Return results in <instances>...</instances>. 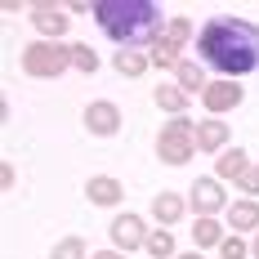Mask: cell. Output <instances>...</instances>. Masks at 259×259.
Returning <instances> with one entry per match:
<instances>
[{"mask_svg": "<svg viewBox=\"0 0 259 259\" xmlns=\"http://www.w3.org/2000/svg\"><path fill=\"white\" fill-rule=\"evenodd\" d=\"M165 40H170V45H192V18H183V14H175V18H170V23H165Z\"/></svg>", "mask_w": 259, "mask_h": 259, "instance_id": "22", "label": "cell"}, {"mask_svg": "<svg viewBox=\"0 0 259 259\" xmlns=\"http://www.w3.org/2000/svg\"><path fill=\"white\" fill-rule=\"evenodd\" d=\"M175 80H179L188 94H206L210 90V76H206V63H192V58H183L179 67H175Z\"/></svg>", "mask_w": 259, "mask_h": 259, "instance_id": "17", "label": "cell"}, {"mask_svg": "<svg viewBox=\"0 0 259 259\" xmlns=\"http://www.w3.org/2000/svg\"><path fill=\"white\" fill-rule=\"evenodd\" d=\"M152 103L161 107V112H170V116H188V103H192V94L183 90L179 80H161L152 90Z\"/></svg>", "mask_w": 259, "mask_h": 259, "instance_id": "14", "label": "cell"}, {"mask_svg": "<svg viewBox=\"0 0 259 259\" xmlns=\"http://www.w3.org/2000/svg\"><path fill=\"white\" fill-rule=\"evenodd\" d=\"M148 259H175L179 255V246H175V233L170 228H152V237H148Z\"/></svg>", "mask_w": 259, "mask_h": 259, "instance_id": "19", "label": "cell"}, {"mask_svg": "<svg viewBox=\"0 0 259 259\" xmlns=\"http://www.w3.org/2000/svg\"><path fill=\"white\" fill-rule=\"evenodd\" d=\"M250 170H255V165H250V156L241 152V148H228L224 156H214V179L219 183H241Z\"/></svg>", "mask_w": 259, "mask_h": 259, "instance_id": "15", "label": "cell"}, {"mask_svg": "<svg viewBox=\"0 0 259 259\" xmlns=\"http://www.w3.org/2000/svg\"><path fill=\"white\" fill-rule=\"evenodd\" d=\"M50 259H94V250L85 246V237H63V241H54Z\"/></svg>", "mask_w": 259, "mask_h": 259, "instance_id": "21", "label": "cell"}, {"mask_svg": "<svg viewBox=\"0 0 259 259\" xmlns=\"http://www.w3.org/2000/svg\"><path fill=\"white\" fill-rule=\"evenodd\" d=\"M183 214H188V197L170 192V188H161V192L152 197V219H156V228H170V224H179Z\"/></svg>", "mask_w": 259, "mask_h": 259, "instance_id": "12", "label": "cell"}, {"mask_svg": "<svg viewBox=\"0 0 259 259\" xmlns=\"http://www.w3.org/2000/svg\"><path fill=\"white\" fill-rule=\"evenodd\" d=\"M241 99H246V85L241 80H210V90L201 94L210 116H228L233 107H241Z\"/></svg>", "mask_w": 259, "mask_h": 259, "instance_id": "8", "label": "cell"}, {"mask_svg": "<svg viewBox=\"0 0 259 259\" xmlns=\"http://www.w3.org/2000/svg\"><path fill=\"white\" fill-rule=\"evenodd\" d=\"M228 143H233V130H228L224 116H206V121H197V152L224 156V152H228Z\"/></svg>", "mask_w": 259, "mask_h": 259, "instance_id": "10", "label": "cell"}, {"mask_svg": "<svg viewBox=\"0 0 259 259\" xmlns=\"http://www.w3.org/2000/svg\"><path fill=\"white\" fill-rule=\"evenodd\" d=\"M31 27L40 31V40H63L67 36V27H72V14L67 9H58V5H31Z\"/></svg>", "mask_w": 259, "mask_h": 259, "instance_id": "9", "label": "cell"}, {"mask_svg": "<svg viewBox=\"0 0 259 259\" xmlns=\"http://www.w3.org/2000/svg\"><path fill=\"white\" fill-rule=\"evenodd\" d=\"M94 259H125L121 250H94Z\"/></svg>", "mask_w": 259, "mask_h": 259, "instance_id": "26", "label": "cell"}, {"mask_svg": "<svg viewBox=\"0 0 259 259\" xmlns=\"http://www.w3.org/2000/svg\"><path fill=\"white\" fill-rule=\"evenodd\" d=\"M156 156L165 165H188L197 156V121L192 116H165L156 130Z\"/></svg>", "mask_w": 259, "mask_h": 259, "instance_id": "3", "label": "cell"}, {"mask_svg": "<svg viewBox=\"0 0 259 259\" xmlns=\"http://www.w3.org/2000/svg\"><path fill=\"white\" fill-rule=\"evenodd\" d=\"M192 192H188V210L197 214V219H219V214H228V192H224V183L214 179V175H201L197 183H188Z\"/></svg>", "mask_w": 259, "mask_h": 259, "instance_id": "5", "label": "cell"}, {"mask_svg": "<svg viewBox=\"0 0 259 259\" xmlns=\"http://www.w3.org/2000/svg\"><path fill=\"white\" fill-rule=\"evenodd\" d=\"M112 67L121 72V76L139 80L148 67H152V58H148V50H116V58H112Z\"/></svg>", "mask_w": 259, "mask_h": 259, "instance_id": "18", "label": "cell"}, {"mask_svg": "<svg viewBox=\"0 0 259 259\" xmlns=\"http://www.w3.org/2000/svg\"><path fill=\"white\" fill-rule=\"evenodd\" d=\"M250 259H259V233H255V241H250Z\"/></svg>", "mask_w": 259, "mask_h": 259, "instance_id": "28", "label": "cell"}, {"mask_svg": "<svg viewBox=\"0 0 259 259\" xmlns=\"http://www.w3.org/2000/svg\"><path fill=\"white\" fill-rule=\"evenodd\" d=\"M175 259H201V250H179Z\"/></svg>", "mask_w": 259, "mask_h": 259, "instance_id": "27", "label": "cell"}, {"mask_svg": "<svg viewBox=\"0 0 259 259\" xmlns=\"http://www.w3.org/2000/svg\"><path fill=\"white\" fill-rule=\"evenodd\" d=\"M85 130L94 134V139H112V134H121V125H125V116H121V107L112 103V99H94V103L85 107Z\"/></svg>", "mask_w": 259, "mask_h": 259, "instance_id": "7", "label": "cell"}, {"mask_svg": "<svg viewBox=\"0 0 259 259\" xmlns=\"http://www.w3.org/2000/svg\"><path fill=\"white\" fill-rule=\"evenodd\" d=\"M72 67H76L80 76H94L99 72V54L90 50V45H72Z\"/></svg>", "mask_w": 259, "mask_h": 259, "instance_id": "23", "label": "cell"}, {"mask_svg": "<svg viewBox=\"0 0 259 259\" xmlns=\"http://www.w3.org/2000/svg\"><path fill=\"white\" fill-rule=\"evenodd\" d=\"M94 23L121 50H152L170 18H161V5L152 0H94Z\"/></svg>", "mask_w": 259, "mask_h": 259, "instance_id": "2", "label": "cell"}, {"mask_svg": "<svg viewBox=\"0 0 259 259\" xmlns=\"http://www.w3.org/2000/svg\"><path fill=\"white\" fill-rule=\"evenodd\" d=\"M107 237H112V250L130 255V250H143V246H148L152 228L143 224V214L125 210V214H112V224H107Z\"/></svg>", "mask_w": 259, "mask_h": 259, "instance_id": "6", "label": "cell"}, {"mask_svg": "<svg viewBox=\"0 0 259 259\" xmlns=\"http://www.w3.org/2000/svg\"><path fill=\"white\" fill-rule=\"evenodd\" d=\"M237 188H241V192H246L250 201H259V165H255V170H250V175H246L241 183H237Z\"/></svg>", "mask_w": 259, "mask_h": 259, "instance_id": "25", "label": "cell"}, {"mask_svg": "<svg viewBox=\"0 0 259 259\" xmlns=\"http://www.w3.org/2000/svg\"><path fill=\"white\" fill-rule=\"evenodd\" d=\"M224 224H228L237 237H246V233L255 237V233H259V201H250V197L233 201V206H228V214H224Z\"/></svg>", "mask_w": 259, "mask_h": 259, "instance_id": "13", "label": "cell"}, {"mask_svg": "<svg viewBox=\"0 0 259 259\" xmlns=\"http://www.w3.org/2000/svg\"><path fill=\"white\" fill-rule=\"evenodd\" d=\"M246 255H250V246H246L237 233L224 237V246H219V259H246Z\"/></svg>", "mask_w": 259, "mask_h": 259, "instance_id": "24", "label": "cell"}, {"mask_svg": "<svg viewBox=\"0 0 259 259\" xmlns=\"http://www.w3.org/2000/svg\"><path fill=\"white\" fill-rule=\"evenodd\" d=\"M85 197H90V206H121L125 201V183L116 179V175H90V183H85Z\"/></svg>", "mask_w": 259, "mask_h": 259, "instance_id": "11", "label": "cell"}, {"mask_svg": "<svg viewBox=\"0 0 259 259\" xmlns=\"http://www.w3.org/2000/svg\"><path fill=\"white\" fill-rule=\"evenodd\" d=\"M148 58H152V67H161V72H175V67H179V63H183L179 45H170L165 36H161V40H156L152 50H148Z\"/></svg>", "mask_w": 259, "mask_h": 259, "instance_id": "20", "label": "cell"}, {"mask_svg": "<svg viewBox=\"0 0 259 259\" xmlns=\"http://www.w3.org/2000/svg\"><path fill=\"white\" fill-rule=\"evenodd\" d=\"M224 237H228V224H219V219H197V224H192V250H219Z\"/></svg>", "mask_w": 259, "mask_h": 259, "instance_id": "16", "label": "cell"}, {"mask_svg": "<svg viewBox=\"0 0 259 259\" xmlns=\"http://www.w3.org/2000/svg\"><path fill=\"white\" fill-rule=\"evenodd\" d=\"M197 58L214 67L224 80H237L259 67V23L233 18V14H214L197 31Z\"/></svg>", "mask_w": 259, "mask_h": 259, "instance_id": "1", "label": "cell"}, {"mask_svg": "<svg viewBox=\"0 0 259 259\" xmlns=\"http://www.w3.org/2000/svg\"><path fill=\"white\" fill-rule=\"evenodd\" d=\"M23 72L31 80H54L63 76L67 67H72V45H58V40H31L23 45Z\"/></svg>", "mask_w": 259, "mask_h": 259, "instance_id": "4", "label": "cell"}]
</instances>
